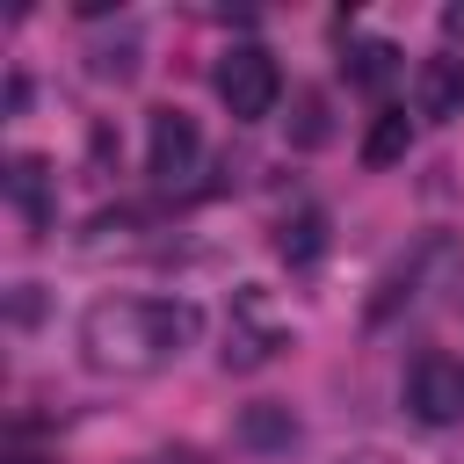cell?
I'll return each mask as SVG.
<instances>
[{"mask_svg":"<svg viewBox=\"0 0 464 464\" xmlns=\"http://www.w3.org/2000/svg\"><path fill=\"white\" fill-rule=\"evenodd\" d=\"M203 334V312L181 297H94L80 312V362L102 377H152Z\"/></svg>","mask_w":464,"mask_h":464,"instance_id":"cell-1","label":"cell"},{"mask_svg":"<svg viewBox=\"0 0 464 464\" xmlns=\"http://www.w3.org/2000/svg\"><path fill=\"white\" fill-rule=\"evenodd\" d=\"M218 102L239 116V123H261L276 102H283V72H276V51H261V44H232L225 58H218Z\"/></svg>","mask_w":464,"mask_h":464,"instance_id":"cell-2","label":"cell"},{"mask_svg":"<svg viewBox=\"0 0 464 464\" xmlns=\"http://www.w3.org/2000/svg\"><path fill=\"white\" fill-rule=\"evenodd\" d=\"M406 413L428 428H457L464 420V355L450 348H420L406 362Z\"/></svg>","mask_w":464,"mask_h":464,"instance_id":"cell-3","label":"cell"},{"mask_svg":"<svg viewBox=\"0 0 464 464\" xmlns=\"http://www.w3.org/2000/svg\"><path fill=\"white\" fill-rule=\"evenodd\" d=\"M290 348V326L268 312V290L261 283H246L239 297H232V326H225V370H261V362H276Z\"/></svg>","mask_w":464,"mask_h":464,"instance_id":"cell-4","label":"cell"},{"mask_svg":"<svg viewBox=\"0 0 464 464\" xmlns=\"http://www.w3.org/2000/svg\"><path fill=\"white\" fill-rule=\"evenodd\" d=\"M196 152H203V138H196V116L188 109H152L145 116V174L160 188L188 181L196 174Z\"/></svg>","mask_w":464,"mask_h":464,"instance_id":"cell-5","label":"cell"},{"mask_svg":"<svg viewBox=\"0 0 464 464\" xmlns=\"http://www.w3.org/2000/svg\"><path fill=\"white\" fill-rule=\"evenodd\" d=\"M457 254H450V239L435 232V239H420L406 261H392L384 268V283H377V297H370V326H384V319H399L406 304H420V283H428V268H450Z\"/></svg>","mask_w":464,"mask_h":464,"instance_id":"cell-6","label":"cell"},{"mask_svg":"<svg viewBox=\"0 0 464 464\" xmlns=\"http://www.w3.org/2000/svg\"><path fill=\"white\" fill-rule=\"evenodd\" d=\"M7 203L22 210L29 239H51V218H58V203H51V160H36V152L7 160Z\"/></svg>","mask_w":464,"mask_h":464,"instance_id":"cell-7","label":"cell"},{"mask_svg":"<svg viewBox=\"0 0 464 464\" xmlns=\"http://www.w3.org/2000/svg\"><path fill=\"white\" fill-rule=\"evenodd\" d=\"M413 109H420L428 123L464 116V51H435V58H420V72H413Z\"/></svg>","mask_w":464,"mask_h":464,"instance_id":"cell-8","label":"cell"},{"mask_svg":"<svg viewBox=\"0 0 464 464\" xmlns=\"http://www.w3.org/2000/svg\"><path fill=\"white\" fill-rule=\"evenodd\" d=\"M276 254H283L290 268H312V261L326 254V210H290V218L276 225Z\"/></svg>","mask_w":464,"mask_h":464,"instance_id":"cell-9","label":"cell"},{"mask_svg":"<svg viewBox=\"0 0 464 464\" xmlns=\"http://www.w3.org/2000/svg\"><path fill=\"white\" fill-rule=\"evenodd\" d=\"M239 442H246V450H290V442H297V413L276 406V399H261V406L239 413Z\"/></svg>","mask_w":464,"mask_h":464,"instance_id":"cell-10","label":"cell"},{"mask_svg":"<svg viewBox=\"0 0 464 464\" xmlns=\"http://www.w3.org/2000/svg\"><path fill=\"white\" fill-rule=\"evenodd\" d=\"M406 145H413L406 109H384V116L370 123V138H362V167H399V160H406Z\"/></svg>","mask_w":464,"mask_h":464,"instance_id":"cell-11","label":"cell"},{"mask_svg":"<svg viewBox=\"0 0 464 464\" xmlns=\"http://www.w3.org/2000/svg\"><path fill=\"white\" fill-rule=\"evenodd\" d=\"M87 72H94V80H130V72H138V36L94 44V51H87Z\"/></svg>","mask_w":464,"mask_h":464,"instance_id":"cell-12","label":"cell"},{"mask_svg":"<svg viewBox=\"0 0 464 464\" xmlns=\"http://www.w3.org/2000/svg\"><path fill=\"white\" fill-rule=\"evenodd\" d=\"M326 138H334V123H326V94H312V87H304V94H297L290 145H304V152H312V145H326Z\"/></svg>","mask_w":464,"mask_h":464,"instance_id":"cell-13","label":"cell"},{"mask_svg":"<svg viewBox=\"0 0 464 464\" xmlns=\"http://www.w3.org/2000/svg\"><path fill=\"white\" fill-rule=\"evenodd\" d=\"M392 72H399V51H392V44H362V51H355V65H348V80H355V87H370V94H377Z\"/></svg>","mask_w":464,"mask_h":464,"instance_id":"cell-14","label":"cell"},{"mask_svg":"<svg viewBox=\"0 0 464 464\" xmlns=\"http://www.w3.org/2000/svg\"><path fill=\"white\" fill-rule=\"evenodd\" d=\"M341 464H399V457H384V450H348Z\"/></svg>","mask_w":464,"mask_h":464,"instance_id":"cell-15","label":"cell"},{"mask_svg":"<svg viewBox=\"0 0 464 464\" xmlns=\"http://www.w3.org/2000/svg\"><path fill=\"white\" fill-rule=\"evenodd\" d=\"M145 464H188V457H145Z\"/></svg>","mask_w":464,"mask_h":464,"instance_id":"cell-16","label":"cell"}]
</instances>
